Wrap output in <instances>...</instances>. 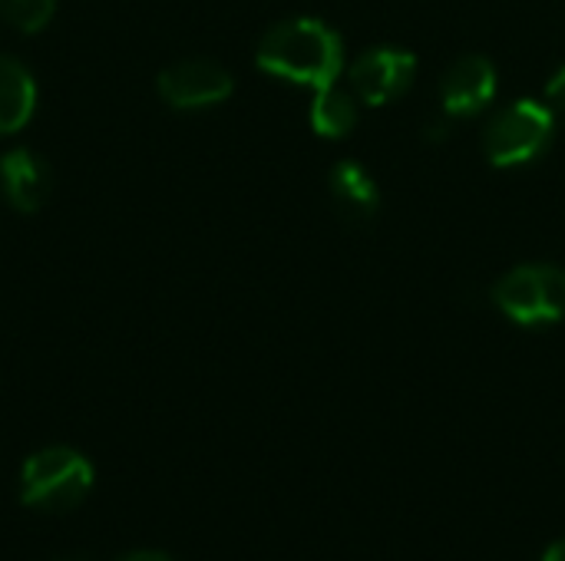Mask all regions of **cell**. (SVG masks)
Returning a JSON list of instances; mask_svg holds the SVG:
<instances>
[{
    "label": "cell",
    "instance_id": "6da1fadb",
    "mask_svg": "<svg viewBox=\"0 0 565 561\" xmlns=\"http://www.w3.org/2000/svg\"><path fill=\"white\" fill-rule=\"evenodd\" d=\"M258 69L295 86L324 89L338 83L344 69V43L338 30L315 17H291L275 23L255 53Z\"/></svg>",
    "mask_w": 565,
    "mask_h": 561
},
{
    "label": "cell",
    "instance_id": "7a4b0ae2",
    "mask_svg": "<svg viewBox=\"0 0 565 561\" xmlns=\"http://www.w3.org/2000/svg\"><path fill=\"white\" fill-rule=\"evenodd\" d=\"M93 489V466L70 446L36 450L20 473V499L36 513H70Z\"/></svg>",
    "mask_w": 565,
    "mask_h": 561
},
{
    "label": "cell",
    "instance_id": "3957f363",
    "mask_svg": "<svg viewBox=\"0 0 565 561\" xmlns=\"http://www.w3.org/2000/svg\"><path fill=\"white\" fill-rule=\"evenodd\" d=\"M553 132L556 112L546 103L516 99L490 119L483 132V149L497 169H516L536 162L550 149Z\"/></svg>",
    "mask_w": 565,
    "mask_h": 561
},
{
    "label": "cell",
    "instance_id": "277c9868",
    "mask_svg": "<svg viewBox=\"0 0 565 561\" xmlns=\"http://www.w3.org/2000/svg\"><path fill=\"white\" fill-rule=\"evenodd\" d=\"M493 304L520 327H546L565 317V268L520 265L493 284Z\"/></svg>",
    "mask_w": 565,
    "mask_h": 561
},
{
    "label": "cell",
    "instance_id": "5b68a950",
    "mask_svg": "<svg viewBox=\"0 0 565 561\" xmlns=\"http://www.w3.org/2000/svg\"><path fill=\"white\" fill-rule=\"evenodd\" d=\"M156 89L166 106L192 112V109H209V106L225 103L235 89V79L222 63L205 60V56H189V60L169 63L159 73Z\"/></svg>",
    "mask_w": 565,
    "mask_h": 561
},
{
    "label": "cell",
    "instance_id": "8992f818",
    "mask_svg": "<svg viewBox=\"0 0 565 561\" xmlns=\"http://www.w3.org/2000/svg\"><path fill=\"white\" fill-rule=\"evenodd\" d=\"M417 76V56L401 46H374L354 60L348 69L351 89L367 106H384L401 99Z\"/></svg>",
    "mask_w": 565,
    "mask_h": 561
},
{
    "label": "cell",
    "instance_id": "52a82bcc",
    "mask_svg": "<svg viewBox=\"0 0 565 561\" xmlns=\"http://www.w3.org/2000/svg\"><path fill=\"white\" fill-rule=\"evenodd\" d=\"M497 96V66L480 56L467 53L454 60L440 79V103L447 116H480Z\"/></svg>",
    "mask_w": 565,
    "mask_h": 561
},
{
    "label": "cell",
    "instance_id": "ba28073f",
    "mask_svg": "<svg viewBox=\"0 0 565 561\" xmlns=\"http://www.w3.org/2000/svg\"><path fill=\"white\" fill-rule=\"evenodd\" d=\"M0 192L7 198V205L20 215H33L40 212L46 202H50V192H53V172H50V162L20 145V149H10L0 155Z\"/></svg>",
    "mask_w": 565,
    "mask_h": 561
},
{
    "label": "cell",
    "instance_id": "9c48e42d",
    "mask_svg": "<svg viewBox=\"0 0 565 561\" xmlns=\"http://www.w3.org/2000/svg\"><path fill=\"white\" fill-rule=\"evenodd\" d=\"M36 112V79L30 66L0 53V136L20 132Z\"/></svg>",
    "mask_w": 565,
    "mask_h": 561
},
{
    "label": "cell",
    "instance_id": "30bf717a",
    "mask_svg": "<svg viewBox=\"0 0 565 561\" xmlns=\"http://www.w3.org/2000/svg\"><path fill=\"white\" fill-rule=\"evenodd\" d=\"M331 198L338 212L351 222H371L381 208V192L371 172L361 162H338L331 169Z\"/></svg>",
    "mask_w": 565,
    "mask_h": 561
},
{
    "label": "cell",
    "instance_id": "8fae6325",
    "mask_svg": "<svg viewBox=\"0 0 565 561\" xmlns=\"http://www.w3.org/2000/svg\"><path fill=\"white\" fill-rule=\"evenodd\" d=\"M358 126V103L351 93L338 89V83L315 89L311 99V129L324 139H341Z\"/></svg>",
    "mask_w": 565,
    "mask_h": 561
},
{
    "label": "cell",
    "instance_id": "7c38bea8",
    "mask_svg": "<svg viewBox=\"0 0 565 561\" xmlns=\"http://www.w3.org/2000/svg\"><path fill=\"white\" fill-rule=\"evenodd\" d=\"M56 13V0H0V20L17 33H40Z\"/></svg>",
    "mask_w": 565,
    "mask_h": 561
},
{
    "label": "cell",
    "instance_id": "4fadbf2b",
    "mask_svg": "<svg viewBox=\"0 0 565 561\" xmlns=\"http://www.w3.org/2000/svg\"><path fill=\"white\" fill-rule=\"evenodd\" d=\"M546 106L553 112H565V66H559L546 83Z\"/></svg>",
    "mask_w": 565,
    "mask_h": 561
},
{
    "label": "cell",
    "instance_id": "5bb4252c",
    "mask_svg": "<svg viewBox=\"0 0 565 561\" xmlns=\"http://www.w3.org/2000/svg\"><path fill=\"white\" fill-rule=\"evenodd\" d=\"M116 561H172L166 552H149V549H142V552H129V555H122V559Z\"/></svg>",
    "mask_w": 565,
    "mask_h": 561
},
{
    "label": "cell",
    "instance_id": "9a60e30c",
    "mask_svg": "<svg viewBox=\"0 0 565 561\" xmlns=\"http://www.w3.org/2000/svg\"><path fill=\"white\" fill-rule=\"evenodd\" d=\"M543 561H565V539H559V542H553V546L546 549V555H543Z\"/></svg>",
    "mask_w": 565,
    "mask_h": 561
},
{
    "label": "cell",
    "instance_id": "2e32d148",
    "mask_svg": "<svg viewBox=\"0 0 565 561\" xmlns=\"http://www.w3.org/2000/svg\"><path fill=\"white\" fill-rule=\"evenodd\" d=\"M56 561H93V559H86V555H63V559H56Z\"/></svg>",
    "mask_w": 565,
    "mask_h": 561
}]
</instances>
